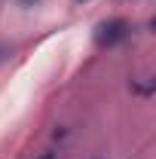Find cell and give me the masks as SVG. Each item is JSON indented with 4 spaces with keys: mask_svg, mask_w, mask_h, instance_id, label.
<instances>
[{
    "mask_svg": "<svg viewBox=\"0 0 156 159\" xmlns=\"http://www.w3.org/2000/svg\"><path fill=\"white\" fill-rule=\"evenodd\" d=\"M132 34V25L126 19H107L98 25L95 31V43L101 46V49H110V46H117V43H122V40Z\"/></svg>",
    "mask_w": 156,
    "mask_h": 159,
    "instance_id": "obj_1",
    "label": "cell"
},
{
    "mask_svg": "<svg viewBox=\"0 0 156 159\" xmlns=\"http://www.w3.org/2000/svg\"><path fill=\"white\" fill-rule=\"evenodd\" d=\"M6 58H9V46H3V43H0V64H3Z\"/></svg>",
    "mask_w": 156,
    "mask_h": 159,
    "instance_id": "obj_2",
    "label": "cell"
},
{
    "mask_svg": "<svg viewBox=\"0 0 156 159\" xmlns=\"http://www.w3.org/2000/svg\"><path fill=\"white\" fill-rule=\"evenodd\" d=\"M19 3H28V6H31V3H37V0H19Z\"/></svg>",
    "mask_w": 156,
    "mask_h": 159,
    "instance_id": "obj_3",
    "label": "cell"
},
{
    "mask_svg": "<svg viewBox=\"0 0 156 159\" xmlns=\"http://www.w3.org/2000/svg\"><path fill=\"white\" fill-rule=\"evenodd\" d=\"M43 159H55V153H46V156H43Z\"/></svg>",
    "mask_w": 156,
    "mask_h": 159,
    "instance_id": "obj_4",
    "label": "cell"
}]
</instances>
